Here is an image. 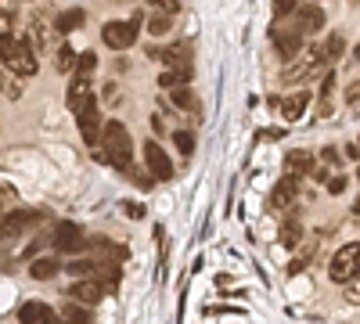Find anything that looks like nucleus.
Returning <instances> with one entry per match:
<instances>
[{
    "mask_svg": "<svg viewBox=\"0 0 360 324\" xmlns=\"http://www.w3.org/2000/svg\"><path fill=\"white\" fill-rule=\"evenodd\" d=\"M332 91H335V69H328L321 76V105H317L321 115H332Z\"/></svg>",
    "mask_w": 360,
    "mask_h": 324,
    "instance_id": "412c9836",
    "label": "nucleus"
},
{
    "mask_svg": "<svg viewBox=\"0 0 360 324\" xmlns=\"http://www.w3.org/2000/svg\"><path fill=\"white\" fill-rule=\"evenodd\" d=\"M18 320L22 324H62V320H58V313L47 303H22Z\"/></svg>",
    "mask_w": 360,
    "mask_h": 324,
    "instance_id": "dca6fc26",
    "label": "nucleus"
},
{
    "mask_svg": "<svg viewBox=\"0 0 360 324\" xmlns=\"http://www.w3.org/2000/svg\"><path fill=\"white\" fill-rule=\"evenodd\" d=\"M76 62H79V54L69 47V44H62V47H58V72H76Z\"/></svg>",
    "mask_w": 360,
    "mask_h": 324,
    "instance_id": "b1692460",
    "label": "nucleus"
},
{
    "mask_svg": "<svg viewBox=\"0 0 360 324\" xmlns=\"http://www.w3.org/2000/svg\"><path fill=\"white\" fill-rule=\"evenodd\" d=\"M270 40H274V47L281 51L285 62H292V58L303 51V37H299L292 25H274V29H270Z\"/></svg>",
    "mask_w": 360,
    "mask_h": 324,
    "instance_id": "9b49d317",
    "label": "nucleus"
},
{
    "mask_svg": "<svg viewBox=\"0 0 360 324\" xmlns=\"http://www.w3.org/2000/svg\"><path fill=\"white\" fill-rule=\"evenodd\" d=\"M349 299H353V303H360V292H349Z\"/></svg>",
    "mask_w": 360,
    "mask_h": 324,
    "instance_id": "c9c22d12",
    "label": "nucleus"
},
{
    "mask_svg": "<svg viewBox=\"0 0 360 324\" xmlns=\"http://www.w3.org/2000/svg\"><path fill=\"white\" fill-rule=\"evenodd\" d=\"M328 278H332L335 285H349L353 278H360V242H349L342 245L332 263H328Z\"/></svg>",
    "mask_w": 360,
    "mask_h": 324,
    "instance_id": "20e7f679",
    "label": "nucleus"
},
{
    "mask_svg": "<svg viewBox=\"0 0 360 324\" xmlns=\"http://www.w3.org/2000/svg\"><path fill=\"white\" fill-rule=\"evenodd\" d=\"M0 65H4L15 79L37 76V69H40L37 47H29V40H22V37H0Z\"/></svg>",
    "mask_w": 360,
    "mask_h": 324,
    "instance_id": "7ed1b4c3",
    "label": "nucleus"
},
{
    "mask_svg": "<svg viewBox=\"0 0 360 324\" xmlns=\"http://www.w3.org/2000/svg\"><path fill=\"white\" fill-rule=\"evenodd\" d=\"M144 162H148V173H152L155 181H169V176H173V162L162 152L159 141H144Z\"/></svg>",
    "mask_w": 360,
    "mask_h": 324,
    "instance_id": "6e6552de",
    "label": "nucleus"
},
{
    "mask_svg": "<svg viewBox=\"0 0 360 324\" xmlns=\"http://www.w3.org/2000/svg\"><path fill=\"white\" fill-rule=\"evenodd\" d=\"M314 173V155L310 152H288V159H285V176H292V181H303V176H310Z\"/></svg>",
    "mask_w": 360,
    "mask_h": 324,
    "instance_id": "f3484780",
    "label": "nucleus"
},
{
    "mask_svg": "<svg viewBox=\"0 0 360 324\" xmlns=\"http://www.w3.org/2000/svg\"><path fill=\"white\" fill-rule=\"evenodd\" d=\"M292 29H295L299 37H314V33H321V29H324V11L314 8V4L295 8V15H292Z\"/></svg>",
    "mask_w": 360,
    "mask_h": 324,
    "instance_id": "1a4fd4ad",
    "label": "nucleus"
},
{
    "mask_svg": "<svg viewBox=\"0 0 360 324\" xmlns=\"http://www.w3.org/2000/svg\"><path fill=\"white\" fill-rule=\"evenodd\" d=\"M342 51H346V40H342L339 33H332V40H324V58H328V65H332V62H339V58H342Z\"/></svg>",
    "mask_w": 360,
    "mask_h": 324,
    "instance_id": "393cba45",
    "label": "nucleus"
},
{
    "mask_svg": "<svg viewBox=\"0 0 360 324\" xmlns=\"http://www.w3.org/2000/svg\"><path fill=\"white\" fill-rule=\"evenodd\" d=\"M4 94H8L11 101H18V98H22V79H15V76H11V83H8V91H4Z\"/></svg>",
    "mask_w": 360,
    "mask_h": 324,
    "instance_id": "2f4dec72",
    "label": "nucleus"
},
{
    "mask_svg": "<svg viewBox=\"0 0 360 324\" xmlns=\"http://www.w3.org/2000/svg\"><path fill=\"white\" fill-rule=\"evenodd\" d=\"M295 238H299V227L288 220V223H285V231H281V242H285V245H295Z\"/></svg>",
    "mask_w": 360,
    "mask_h": 324,
    "instance_id": "c756f323",
    "label": "nucleus"
},
{
    "mask_svg": "<svg viewBox=\"0 0 360 324\" xmlns=\"http://www.w3.org/2000/svg\"><path fill=\"white\" fill-rule=\"evenodd\" d=\"M51 245L58 252H83L86 249V234L79 223H58V231L51 234Z\"/></svg>",
    "mask_w": 360,
    "mask_h": 324,
    "instance_id": "0eeeda50",
    "label": "nucleus"
},
{
    "mask_svg": "<svg viewBox=\"0 0 360 324\" xmlns=\"http://www.w3.org/2000/svg\"><path fill=\"white\" fill-rule=\"evenodd\" d=\"M94 65H98V54L86 51V54H79V62H76V72H72V76H90V72H94Z\"/></svg>",
    "mask_w": 360,
    "mask_h": 324,
    "instance_id": "bb28decb",
    "label": "nucleus"
},
{
    "mask_svg": "<svg viewBox=\"0 0 360 324\" xmlns=\"http://www.w3.org/2000/svg\"><path fill=\"white\" fill-rule=\"evenodd\" d=\"M83 8H72V11H62V15H58L54 18V29H58V33H72V29H79L83 25Z\"/></svg>",
    "mask_w": 360,
    "mask_h": 324,
    "instance_id": "5701e85b",
    "label": "nucleus"
},
{
    "mask_svg": "<svg viewBox=\"0 0 360 324\" xmlns=\"http://www.w3.org/2000/svg\"><path fill=\"white\" fill-rule=\"evenodd\" d=\"M58 271H65V263L54 259V256H40V259H33V267H29V274H33L37 281H47V278H54Z\"/></svg>",
    "mask_w": 360,
    "mask_h": 324,
    "instance_id": "6ab92c4d",
    "label": "nucleus"
},
{
    "mask_svg": "<svg viewBox=\"0 0 360 324\" xmlns=\"http://www.w3.org/2000/svg\"><path fill=\"white\" fill-rule=\"evenodd\" d=\"M173 101H176L180 108H198V101H195V94L188 91V86H180V91H173Z\"/></svg>",
    "mask_w": 360,
    "mask_h": 324,
    "instance_id": "c85d7f7f",
    "label": "nucleus"
},
{
    "mask_svg": "<svg viewBox=\"0 0 360 324\" xmlns=\"http://www.w3.org/2000/svg\"><path fill=\"white\" fill-rule=\"evenodd\" d=\"M173 144L180 148V155H191V152H195V137H191L188 130H176V134H173Z\"/></svg>",
    "mask_w": 360,
    "mask_h": 324,
    "instance_id": "cd10ccee",
    "label": "nucleus"
},
{
    "mask_svg": "<svg viewBox=\"0 0 360 324\" xmlns=\"http://www.w3.org/2000/svg\"><path fill=\"white\" fill-rule=\"evenodd\" d=\"M137 25H141V15H134V18H127V22H108V25L101 29L105 47H112V51H127V47H134V40H137Z\"/></svg>",
    "mask_w": 360,
    "mask_h": 324,
    "instance_id": "39448f33",
    "label": "nucleus"
},
{
    "mask_svg": "<svg viewBox=\"0 0 360 324\" xmlns=\"http://www.w3.org/2000/svg\"><path fill=\"white\" fill-rule=\"evenodd\" d=\"M101 292H105V285L101 281H72V288L65 292L69 296V303H79V306H94V303H101Z\"/></svg>",
    "mask_w": 360,
    "mask_h": 324,
    "instance_id": "4468645a",
    "label": "nucleus"
},
{
    "mask_svg": "<svg viewBox=\"0 0 360 324\" xmlns=\"http://www.w3.org/2000/svg\"><path fill=\"white\" fill-rule=\"evenodd\" d=\"M76 127H79V134H83L86 144H98L101 141V105L90 101L83 112H76Z\"/></svg>",
    "mask_w": 360,
    "mask_h": 324,
    "instance_id": "9d476101",
    "label": "nucleus"
},
{
    "mask_svg": "<svg viewBox=\"0 0 360 324\" xmlns=\"http://www.w3.org/2000/svg\"><path fill=\"white\" fill-rule=\"evenodd\" d=\"M101 155L119 173L130 176V169H134V141H130V130L119 123V119H108L105 130H101Z\"/></svg>",
    "mask_w": 360,
    "mask_h": 324,
    "instance_id": "f03ea898",
    "label": "nucleus"
},
{
    "mask_svg": "<svg viewBox=\"0 0 360 324\" xmlns=\"http://www.w3.org/2000/svg\"><path fill=\"white\" fill-rule=\"evenodd\" d=\"M328 72V58H324V44H307L292 62H285L281 69V83L285 86H307L310 79Z\"/></svg>",
    "mask_w": 360,
    "mask_h": 324,
    "instance_id": "f257e3e1",
    "label": "nucleus"
},
{
    "mask_svg": "<svg viewBox=\"0 0 360 324\" xmlns=\"http://www.w3.org/2000/svg\"><path fill=\"white\" fill-rule=\"evenodd\" d=\"M328 191H332V195L346 191V176H332V181H328Z\"/></svg>",
    "mask_w": 360,
    "mask_h": 324,
    "instance_id": "473e14b6",
    "label": "nucleus"
},
{
    "mask_svg": "<svg viewBox=\"0 0 360 324\" xmlns=\"http://www.w3.org/2000/svg\"><path fill=\"white\" fill-rule=\"evenodd\" d=\"M295 198H299V181L281 176V181L274 184V191H270V209H288Z\"/></svg>",
    "mask_w": 360,
    "mask_h": 324,
    "instance_id": "2eb2a0df",
    "label": "nucleus"
},
{
    "mask_svg": "<svg viewBox=\"0 0 360 324\" xmlns=\"http://www.w3.org/2000/svg\"><path fill=\"white\" fill-rule=\"evenodd\" d=\"M123 213H127V216H134V220H141V216H144V209H141V205H130V202L123 205Z\"/></svg>",
    "mask_w": 360,
    "mask_h": 324,
    "instance_id": "72a5a7b5",
    "label": "nucleus"
},
{
    "mask_svg": "<svg viewBox=\"0 0 360 324\" xmlns=\"http://www.w3.org/2000/svg\"><path fill=\"white\" fill-rule=\"evenodd\" d=\"M346 101H349V105H356V101H360V72H356V79L349 83V91H346Z\"/></svg>",
    "mask_w": 360,
    "mask_h": 324,
    "instance_id": "7c9ffc66",
    "label": "nucleus"
},
{
    "mask_svg": "<svg viewBox=\"0 0 360 324\" xmlns=\"http://www.w3.org/2000/svg\"><path fill=\"white\" fill-rule=\"evenodd\" d=\"M90 101H98L94 98V83H90V76H72V86H69V94H65V105L76 112H83Z\"/></svg>",
    "mask_w": 360,
    "mask_h": 324,
    "instance_id": "f8f14e48",
    "label": "nucleus"
},
{
    "mask_svg": "<svg viewBox=\"0 0 360 324\" xmlns=\"http://www.w3.org/2000/svg\"><path fill=\"white\" fill-rule=\"evenodd\" d=\"M148 33H152V37H166V33H169V15L162 11V15L148 18Z\"/></svg>",
    "mask_w": 360,
    "mask_h": 324,
    "instance_id": "a878e982",
    "label": "nucleus"
},
{
    "mask_svg": "<svg viewBox=\"0 0 360 324\" xmlns=\"http://www.w3.org/2000/svg\"><path fill=\"white\" fill-rule=\"evenodd\" d=\"M8 83H11V76H4V69H0V91H8Z\"/></svg>",
    "mask_w": 360,
    "mask_h": 324,
    "instance_id": "f704fd0d",
    "label": "nucleus"
},
{
    "mask_svg": "<svg viewBox=\"0 0 360 324\" xmlns=\"http://www.w3.org/2000/svg\"><path fill=\"white\" fill-rule=\"evenodd\" d=\"M44 209H15L8 213L4 220H0V242H8V238H18V234H25L29 227H37L44 223Z\"/></svg>",
    "mask_w": 360,
    "mask_h": 324,
    "instance_id": "423d86ee",
    "label": "nucleus"
},
{
    "mask_svg": "<svg viewBox=\"0 0 360 324\" xmlns=\"http://www.w3.org/2000/svg\"><path fill=\"white\" fill-rule=\"evenodd\" d=\"M58 320H62V324H90L94 317H90V310L79 306V303H65L62 310H58Z\"/></svg>",
    "mask_w": 360,
    "mask_h": 324,
    "instance_id": "aec40b11",
    "label": "nucleus"
},
{
    "mask_svg": "<svg viewBox=\"0 0 360 324\" xmlns=\"http://www.w3.org/2000/svg\"><path fill=\"white\" fill-rule=\"evenodd\" d=\"M307 105H310V94L307 91H295V94H288L285 101H281V115L288 123H299L307 115Z\"/></svg>",
    "mask_w": 360,
    "mask_h": 324,
    "instance_id": "a211bd4d",
    "label": "nucleus"
},
{
    "mask_svg": "<svg viewBox=\"0 0 360 324\" xmlns=\"http://www.w3.org/2000/svg\"><path fill=\"white\" fill-rule=\"evenodd\" d=\"M152 58H159L166 69H184V72H191V44H169V47H162V51H152Z\"/></svg>",
    "mask_w": 360,
    "mask_h": 324,
    "instance_id": "ddd939ff",
    "label": "nucleus"
},
{
    "mask_svg": "<svg viewBox=\"0 0 360 324\" xmlns=\"http://www.w3.org/2000/svg\"><path fill=\"white\" fill-rule=\"evenodd\" d=\"M191 83V72H184V69H166L162 76H159V86H162V91H180V86H188Z\"/></svg>",
    "mask_w": 360,
    "mask_h": 324,
    "instance_id": "4be33fe9",
    "label": "nucleus"
}]
</instances>
